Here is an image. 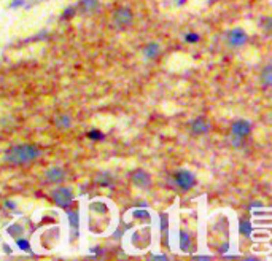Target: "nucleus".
Wrapping results in <instances>:
<instances>
[{"label": "nucleus", "mask_w": 272, "mask_h": 261, "mask_svg": "<svg viewBox=\"0 0 272 261\" xmlns=\"http://www.w3.org/2000/svg\"><path fill=\"white\" fill-rule=\"evenodd\" d=\"M42 150L37 145L32 143H21L13 145L5 151L3 161L11 166H24L29 163H34L40 158Z\"/></svg>", "instance_id": "obj_1"}, {"label": "nucleus", "mask_w": 272, "mask_h": 261, "mask_svg": "<svg viewBox=\"0 0 272 261\" xmlns=\"http://www.w3.org/2000/svg\"><path fill=\"white\" fill-rule=\"evenodd\" d=\"M174 182H175L177 187H179L180 190H183V191H189V190H193L196 187V177H194L193 172L188 170V169L177 170L175 175H174Z\"/></svg>", "instance_id": "obj_2"}, {"label": "nucleus", "mask_w": 272, "mask_h": 261, "mask_svg": "<svg viewBox=\"0 0 272 261\" xmlns=\"http://www.w3.org/2000/svg\"><path fill=\"white\" fill-rule=\"evenodd\" d=\"M132 21H134V13H132L129 8H126V6L118 8V10H115V13H113V23H115L118 29L129 27Z\"/></svg>", "instance_id": "obj_3"}, {"label": "nucleus", "mask_w": 272, "mask_h": 261, "mask_svg": "<svg viewBox=\"0 0 272 261\" xmlns=\"http://www.w3.org/2000/svg\"><path fill=\"white\" fill-rule=\"evenodd\" d=\"M51 196L56 206H59L62 209H67L73 201V191L70 188H58L53 191Z\"/></svg>", "instance_id": "obj_4"}, {"label": "nucleus", "mask_w": 272, "mask_h": 261, "mask_svg": "<svg viewBox=\"0 0 272 261\" xmlns=\"http://www.w3.org/2000/svg\"><path fill=\"white\" fill-rule=\"evenodd\" d=\"M247 42H249V35H247V32L244 29L236 27L227 32V45H229V47L240 48V47H244Z\"/></svg>", "instance_id": "obj_5"}, {"label": "nucleus", "mask_w": 272, "mask_h": 261, "mask_svg": "<svg viewBox=\"0 0 272 261\" xmlns=\"http://www.w3.org/2000/svg\"><path fill=\"white\" fill-rule=\"evenodd\" d=\"M251 132V123L247 119H237L231 124V137L244 140Z\"/></svg>", "instance_id": "obj_6"}, {"label": "nucleus", "mask_w": 272, "mask_h": 261, "mask_svg": "<svg viewBox=\"0 0 272 261\" xmlns=\"http://www.w3.org/2000/svg\"><path fill=\"white\" fill-rule=\"evenodd\" d=\"M131 180L134 183L136 188L140 190H148L151 187V175L148 174L147 170L143 169H137L131 174Z\"/></svg>", "instance_id": "obj_7"}, {"label": "nucleus", "mask_w": 272, "mask_h": 261, "mask_svg": "<svg viewBox=\"0 0 272 261\" xmlns=\"http://www.w3.org/2000/svg\"><path fill=\"white\" fill-rule=\"evenodd\" d=\"M45 178L48 183H53V185L62 183L66 178V170L62 167H51L45 172Z\"/></svg>", "instance_id": "obj_8"}, {"label": "nucleus", "mask_w": 272, "mask_h": 261, "mask_svg": "<svg viewBox=\"0 0 272 261\" xmlns=\"http://www.w3.org/2000/svg\"><path fill=\"white\" fill-rule=\"evenodd\" d=\"M210 129V124L207 123L205 118H196L191 123V134L193 136H204Z\"/></svg>", "instance_id": "obj_9"}, {"label": "nucleus", "mask_w": 272, "mask_h": 261, "mask_svg": "<svg viewBox=\"0 0 272 261\" xmlns=\"http://www.w3.org/2000/svg\"><path fill=\"white\" fill-rule=\"evenodd\" d=\"M67 216H68V225L72 228V240L78 239V228H80V214L78 212H72V210H67Z\"/></svg>", "instance_id": "obj_10"}, {"label": "nucleus", "mask_w": 272, "mask_h": 261, "mask_svg": "<svg viewBox=\"0 0 272 261\" xmlns=\"http://www.w3.org/2000/svg\"><path fill=\"white\" fill-rule=\"evenodd\" d=\"M161 53V45L158 42H150L147 47L143 48V56L147 59H156Z\"/></svg>", "instance_id": "obj_11"}, {"label": "nucleus", "mask_w": 272, "mask_h": 261, "mask_svg": "<svg viewBox=\"0 0 272 261\" xmlns=\"http://www.w3.org/2000/svg\"><path fill=\"white\" fill-rule=\"evenodd\" d=\"M100 3L99 0H81L80 2V10L86 13V15H92V13L99 11Z\"/></svg>", "instance_id": "obj_12"}, {"label": "nucleus", "mask_w": 272, "mask_h": 261, "mask_svg": "<svg viewBox=\"0 0 272 261\" xmlns=\"http://www.w3.org/2000/svg\"><path fill=\"white\" fill-rule=\"evenodd\" d=\"M54 124H56V127H59V129H68V127L72 126V118L66 113L59 115V117L54 118Z\"/></svg>", "instance_id": "obj_13"}, {"label": "nucleus", "mask_w": 272, "mask_h": 261, "mask_svg": "<svg viewBox=\"0 0 272 261\" xmlns=\"http://www.w3.org/2000/svg\"><path fill=\"white\" fill-rule=\"evenodd\" d=\"M261 81H263V86L264 88H269L272 85V67H271V64H268V66L263 69V72H261Z\"/></svg>", "instance_id": "obj_14"}, {"label": "nucleus", "mask_w": 272, "mask_h": 261, "mask_svg": "<svg viewBox=\"0 0 272 261\" xmlns=\"http://www.w3.org/2000/svg\"><path fill=\"white\" fill-rule=\"evenodd\" d=\"M180 248L183 252H189L191 250V237L186 231L180 233Z\"/></svg>", "instance_id": "obj_15"}, {"label": "nucleus", "mask_w": 272, "mask_h": 261, "mask_svg": "<svg viewBox=\"0 0 272 261\" xmlns=\"http://www.w3.org/2000/svg\"><path fill=\"white\" fill-rule=\"evenodd\" d=\"M96 182L99 185H104V187H109V185H112V175L109 174V172H99V174L96 175Z\"/></svg>", "instance_id": "obj_16"}, {"label": "nucleus", "mask_w": 272, "mask_h": 261, "mask_svg": "<svg viewBox=\"0 0 272 261\" xmlns=\"http://www.w3.org/2000/svg\"><path fill=\"white\" fill-rule=\"evenodd\" d=\"M7 233L10 236H13V237H21V236L24 234V228H23V225H18V223H15V225L8 226Z\"/></svg>", "instance_id": "obj_17"}, {"label": "nucleus", "mask_w": 272, "mask_h": 261, "mask_svg": "<svg viewBox=\"0 0 272 261\" xmlns=\"http://www.w3.org/2000/svg\"><path fill=\"white\" fill-rule=\"evenodd\" d=\"M239 231L242 236H250L251 234V223L247 220H240L239 223Z\"/></svg>", "instance_id": "obj_18"}, {"label": "nucleus", "mask_w": 272, "mask_h": 261, "mask_svg": "<svg viewBox=\"0 0 272 261\" xmlns=\"http://www.w3.org/2000/svg\"><path fill=\"white\" fill-rule=\"evenodd\" d=\"M88 137H90L91 140H104L105 139V134L100 132L99 129H92L88 132Z\"/></svg>", "instance_id": "obj_19"}, {"label": "nucleus", "mask_w": 272, "mask_h": 261, "mask_svg": "<svg viewBox=\"0 0 272 261\" xmlns=\"http://www.w3.org/2000/svg\"><path fill=\"white\" fill-rule=\"evenodd\" d=\"M132 216H134V218H143V220H150V214H148L145 209L134 210V214H132Z\"/></svg>", "instance_id": "obj_20"}, {"label": "nucleus", "mask_w": 272, "mask_h": 261, "mask_svg": "<svg viewBox=\"0 0 272 261\" xmlns=\"http://www.w3.org/2000/svg\"><path fill=\"white\" fill-rule=\"evenodd\" d=\"M16 245L20 247L21 250H24V252H29V253L32 252V250H30V245H29V242H27L26 239H21V237L18 239V237H16Z\"/></svg>", "instance_id": "obj_21"}, {"label": "nucleus", "mask_w": 272, "mask_h": 261, "mask_svg": "<svg viewBox=\"0 0 272 261\" xmlns=\"http://www.w3.org/2000/svg\"><path fill=\"white\" fill-rule=\"evenodd\" d=\"M75 13H77V6H68V8L64 10V13H62V19H70L75 16Z\"/></svg>", "instance_id": "obj_22"}, {"label": "nucleus", "mask_w": 272, "mask_h": 261, "mask_svg": "<svg viewBox=\"0 0 272 261\" xmlns=\"http://www.w3.org/2000/svg\"><path fill=\"white\" fill-rule=\"evenodd\" d=\"M162 242L167 245V215H162Z\"/></svg>", "instance_id": "obj_23"}, {"label": "nucleus", "mask_w": 272, "mask_h": 261, "mask_svg": "<svg viewBox=\"0 0 272 261\" xmlns=\"http://www.w3.org/2000/svg\"><path fill=\"white\" fill-rule=\"evenodd\" d=\"M199 35L198 34H194V32H189V34L185 35V42L189 43V45H194V43H198L199 42Z\"/></svg>", "instance_id": "obj_24"}, {"label": "nucleus", "mask_w": 272, "mask_h": 261, "mask_svg": "<svg viewBox=\"0 0 272 261\" xmlns=\"http://www.w3.org/2000/svg\"><path fill=\"white\" fill-rule=\"evenodd\" d=\"M91 207H92V210H96V212H100V214L107 212V206H105V204H102V202H94Z\"/></svg>", "instance_id": "obj_25"}, {"label": "nucleus", "mask_w": 272, "mask_h": 261, "mask_svg": "<svg viewBox=\"0 0 272 261\" xmlns=\"http://www.w3.org/2000/svg\"><path fill=\"white\" fill-rule=\"evenodd\" d=\"M23 5H26V0H11L10 8L11 10H13V8H21Z\"/></svg>", "instance_id": "obj_26"}, {"label": "nucleus", "mask_w": 272, "mask_h": 261, "mask_svg": "<svg viewBox=\"0 0 272 261\" xmlns=\"http://www.w3.org/2000/svg\"><path fill=\"white\" fill-rule=\"evenodd\" d=\"M175 2H177V5H183V3L186 2V0H175Z\"/></svg>", "instance_id": "obj_27"}, {"label": "nucleus", "mask_w": 272, "mask_h": 261, "mask_svg": "<svg viewBox=\"0 0 272 261\" xmlns=\"http://www.w3.org/2000/svg\"><path fill=\"white\" fill-rule=\"evenodd\" d=\"M213 2H218V0H208V3H213Z\"/></svg>", "instance_id": "obj_28"}]
</instances>
